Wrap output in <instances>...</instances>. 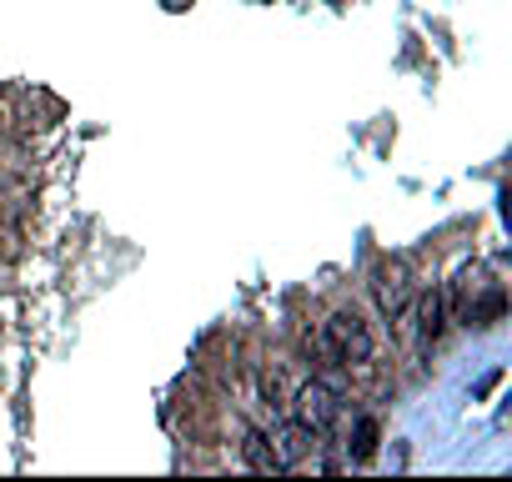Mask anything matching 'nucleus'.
I'll list each match as a JSON object with an SVG mask.
<instances>
[{
    "label": "nucleus",
    "mask_w": 512,
    "mask_h": 482,
    "mask_svg": "<svg viewBox=\"0 0 512 482\" xmlns=\"http://www.w3.org/2000/svg\"><path fill=\"white\" fill-rule=\"evenodd\" d=\"M377 442H382V427H377V417H357V427H352V442H347L352 462H367V457L377 452Z\"/></svg>",
    "instance_id": "obj_7"
},
{
    "label": "nucleus",
    "mask_w": 512,
    "mask_h": 482,
    "mask_svg": "<svg viewBox=\"0 0 512 482\" xmlns=\"http://www.w3.org/2000/svg\"><path fill=\"white\" fill-rule=\"evenodd\" d=\"M241 457H246V467H251V472H262V477H272V472H287L267 432H246V442H241Z\"/></svg>",
    "instance_id": "obj_5"
},
{
    "label": "nucleus",
    "mask_w": 512,
    "mask_h": 482,
    "mask_svg": "<svg viewBox=\"0 0 512 482\" xmlns=\"http://www.w3.org/2000/svg\"><path fill=\"white\" fill-rule=\"evenodd\" d=\"M312 437H317V432H312V427H302V422H292V427H282V432L272 437V447H277V457H282V467H292V462H297V457H302V452L312 447Z\"/></svg>",
    "instance_id": "obj_6"
},
{
    "label": "nucleus",
    "mask_w": 512,
    "mask_h": 482,
    "mask_svg": "<svg viewBox=\"0 0 512 482\" xmlns=\"http://www.w3.org/2000/svg\"><path fill=\"white\" fill-rule=\"evenodd\" d=\"M372 292H377V307H382V317H402V312H407V297H412L407 267H402V262L382 267V272H377V282H372Z\"/></svg>",
    "instance_id": "obj_3"
},
{
    "label": "nucleus",
    "mask_w": 512,
    "mask_h": 482,
    "mask_svg": "<svg viewBox=\"0 0 512 482\" xmlns=\"http://www.w3.org/2000/svg\"><path fill=\"white\" fill-rule=\"evenodd\" d=\"M447 302H452V292H442V287H432V292L417 297V337H422V347L442 337V327H447Z\"/></svg>",
    "instance_id": "obj_4"
},
{
    "label": "nucleus",
    "mask_w": 512,
    "mask_h": 482,
    "mask_svg": "<svg viewBox=\"0 0 512 482\" xmlns=\"http://www.w3.org/2000/svg\"><path fill=\"white\" fill-rule=\"evenodd\" d=\"M292 412H297V422H302V427L327 432V427L337 422V387H332V382H322V377L302 382V387H297V397H292Z\"/></svg>",
    "instance_id": "obj_2"
},
{
    "label": "nucleus",
    "mask_w": 512,
    "mask_h": 482,
    "mask_svg": "<svg viewBox=\"0 0 512 482\" xmlns=\"http://www.w3.org/2000/svg\"><path fill=\"white\" fill-rule=\"evenodd\" d=\"M327 347L347 367H367L372 352H377V342H372V332H367V322L357 312H332L327 317Z\"/></svg>",
    "instance_id": "obj_1"
}]
</instances>
